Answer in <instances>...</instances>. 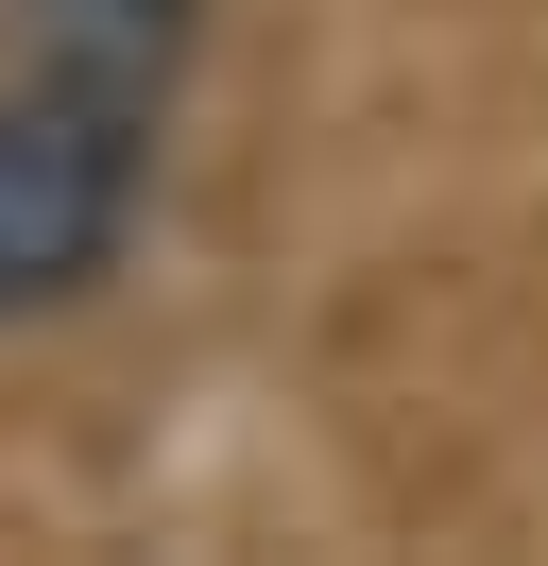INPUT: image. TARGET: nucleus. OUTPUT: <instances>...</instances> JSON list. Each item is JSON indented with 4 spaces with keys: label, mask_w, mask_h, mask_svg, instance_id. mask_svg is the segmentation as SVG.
<instances>
[{
    "label": "nucleus",
    "mask_w": 548,
    "mask_h": 566,
    "mask_svg": "<svg viewBox=\"0 0 548 566\" xmlns=\"http://www.w3.org/2000/svg\"><path fill=\"white\" fill-rule=\"evenodd\" d=\"M137 189H155L137 52H52V70L0 86V326L86 310L137 241Z\"/></svg>",
    "instance_id": "f257e3e1"
},
{
    "label": "nucleus",
    "mask_w": 548,
    "mask_h": 566,
    "mask_svg": "<svg viewBox=\"0 0 548 566\" xmlns=\"http://www.w3.org/2000/svg\"><path fill=\"white\" fill-rule=\"evenodd\" d=\"M34 18H52L68 52H137V70H155V52L189 35V0H34Z\"/></svg>",
    "instance_id": "f03ea898"
}]
</instances>
